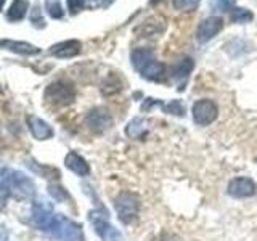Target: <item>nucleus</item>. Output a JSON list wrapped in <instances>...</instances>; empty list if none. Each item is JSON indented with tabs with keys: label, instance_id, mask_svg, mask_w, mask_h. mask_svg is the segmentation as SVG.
Instances as JSON below:
<instances>
[{
	"label": "nucleus",
	"instance_id": "1",
	"mask_svg": "<svg viewBox=\"0 0 257 241\" xmlns=\"http://www.w3.org/2000/svg\"><path fill=\"white\" fill-rule=\"evenodd\" d=\"M0 190L18 199H31L36 195L34 182L26 174L8 167H0Z\"/></svg>",
	"mask_w": 257,
	"mask_h": 241
},
{
	"label": "nucleus",
	"instance_id": "2",
	"mask_svg": "<svg viewBox=\"0 0 257 241\" xmlns=\"http://www.w3.org/2000/svg\"><path fill=\"white\" fill-rule=\"evenodd\" d=\"M45 100L53 106H68L76 100V90L64 80H56L45 88Z\"/></svg>",
	"mask_w": 257,
	"mask_h": 241
},
{
	"label": "nucleus",
	"instance_id": "3",
	"mask_svg": "<svg viewBox=\"0 0 257 241\" xmlns=\"http://www.w3.org/2000/svg\"><path fill=\"white\" fill-rule=\"evenodd\" d=\"M32 222H34L36 227H39L42 231H47L55 236V231L58 228L60 215L55 214L47 204L37 203L32 206Z\"/></svg>",
	"mask_w": 257,
	"mask_h": 241
},
{
	"label": "nucleus",
	"instance_id": "4",
	"mask_svg": "<svg viewBox=\"0 0 257 241\" xmlns=\"http://www.w3.org/2000/svg\"><path fill=\"white\" fill-rule=\"evenodd\" d=\"M116 212L119 215L120 222L132 223L140 212V199L134 193H122L116 198Z\"/></svg>",
	"mask_w": 257,
	"mask_h": 241
},
{
	"label": "nucleus",
	"instance_id": "5",
	"mask_svg": "<svg viewBox=\"0 0 257 241\" xmlns=\"http://www.w3.org/2000/svg\"><path fill=\"white\" fill-rule=\"evenodd\" d=\"M191 112H193V120H195L196 124L207 126L214 123L217 116H219V108H217V104L212 100L203 98L193 104Z\"/></svg>",
	"mask_w": 257,
	"mask_h": 241
},
{
	"label": "nucleus",
	"instance_id": "6",
	"mask_svg": "<svg viewBox=\"0 0 257 241\" xmlns=\"http://www.w3.org/2000/svg\"><path fill=\"white\" fill-rule=\"evenodd\" d=\"M90 222L93 225L95 231L104 239V241H120L122 239V235L119 233V230H116L108 220V214L103 212H92L90 214Z\"/></svg>",
	"mask_w": 257,
	"mask_h": 241
},
{
	"label": "nucleus",
	"instance_id": "7",
	"mask_svg": "<svg viewBox=\"0 0 257 241\" xmlns=\"http://www.w3.org/2000/svg\"><path fill=\"white\" fill-rule=\"evenodd\" d=\"M223 28V20L220 16H211V18L203 20L196 28V40L199 44H206L214 39Z\"/></svg>",
	"mask_w": 257,
	"mask_h": 241
},
{
	"label": "nucleus",
	"instance_id": "8",
	"mask_svg": "<svg viewBox=\"0 0 257 241\" xmlns=\"http://www.w3.org/2000/svg\"><path fill=\"white\" fill-rule=\"evenodd\" d=\"M85 124L88 129L96 134H103L106 132L108 129L112 126V117L111 114L103 108H93L92 111L87 112L85 116Z\"/></svg>",
	"mask_w": 257,
	"mask_h": 241
},
{
	"label": "nucleus",
	"instance_id": "9",
	"mask_svg": "<svg viewBox=\"0 0 257 241\" xmlns=\"http://www.w3.org/2000/svg\"><path fill=\"white\" fill-rule=\"evenodd\" d=\"M55 238H60L61 241H84V231L79 223L60 215V222H58V228L55 231Z\"/></svg>",
	"mask_w": 257,
	"mask_h": 241
},
{
	"label": "nucleus",
	"instance_id": "10",
	"mask_svg": "<svg viewBox=\"0 0 257 241\" xmlns=\"http://www.w3.org/2000/svg\"><path fill=\"white\" fill-rule=\"evenodd\" d=\"M257 193V185L249 177H236L228 183V195L233 198H249Z\"/></svg>",
	"mask_w": 257,
	"mask_h": 241
},
{
	"label": "nucleus",
	"instance_id": "11",
	"mask_svg": "<svg viewBox=\"0 0 257 241\" xmlns=\"http://www.w3.org/2000/svg\"><path fill=\"white\" fill-rule=\"evenodd\" d=\"M80 48H82V44L76 39H71L50 47V55L56 56V58H72V56L80 53Z\"/></svg>",
	"mask_w": 257,
	"mask_h": 241
},
{
	"label": "nucleus",
	"instance_id": "12",
	"mask_svg": "<svg viewBox=\"0 0 257 241\" xmlns=\"http://www.w3.org/2000/svg\"><path fill=\"white\" fill-rule=\"evenodd\" d=\"M0 48H5V50H10L13 53H20V55H39L40 53V48L28 44V42H18V40H10V39H5V40H0Z\"/></svg>",
	"mask_w": 257,
	"mask_h": 241
},
{
	"label": "nucleus",
	"instance_id": "13",
	"mask_svg": "<svg viewBox=\"0 0 257 241\" xmlns=\"http://www.w3.org/2000/svg\"><path fill=\"white\" fill-rule=\"evenodd\" d=\"M28 126H29L31 134L34 135L37 140H48L53 137V129L48 126L45 120L39 119L36 116L28 117Z\"/></svg>",
	"mask_w": 257,
	"mask_h": 241
},
{
	"label": "nucleus",
	"instance_id": "14",
	"mask_svg": "<svg viewBox=\"0 0 257 241\" xmlns=\"http://www.w3.org/2000/svg\"><path fill=\"white\" fill-rule=\"evenodd\" d=\"M64 164H66V167L69 169V171H72L80 177H85V175L90 174V167H88L87 161L80 155H77L76 151L68 153L66 158H64Z\"/></svg>",
	"mask_w": 257,
	"mask_h": 241
},
{
	"label": "nucleus",
	"instance_id": "15",
	"mask_svg": "<svg viewBox=\"0 0 257 241\" xmlns=\"http://www.w3.org/2000/svg\"><path fill=\"white\" fill-rule=\"evenodd\" d=\"M139 72L145 79L158 80V82H161V80H164V77H166V64L158 60H153L148 64H145Z\"/></svg>",
	"mask_w": 257,
	"mask_h": 241
},
{
	"label": "nucleus",
	"instance_id": "16",
	"mask_svg": "<svg viewBox=\"0 0 257 241\" xmlns=\"http://www.w3.org/2000/svg\"><path fill=\"white\" fill-rule=\"evenodd\" d=\"M193 68H195V63H193V60L190 58V56H183L182 60H179L172 66V77L175 80L188 79V76L191 74Z\"/></svg>",
	"mask_w": 257,
	"mask_h": 241
},
{
	"label": "nucleus",
	"instance_id": "17",
	"mask_svg": "<svg viewBox=\"0 0 257 241\" xmlns=\"http://www.w3.org/2000/svg\"><path fill=\"white\" fill-rule=\"evenodd\" d=\"M131 60H132V64L137 71H140L145 64H148L150 61L156 60L155 58V52L150 50V48H135L131 55Z\"/></svg>",
	"mask_w": 257,
	"mask_h": 241
},
{
	"label": "nucleus",
	"instance_id": "18",
	"mask_svg": "<svg viewBox=\"0 0 257 241\" xmlns=\"http://www.w3.org/2000/svg\"><path fill=\"white\" fill-rule=\"evenodd\" d=\"M29 2L28 0H13L10 10L7 12V18L10 21H21L28 13Z\"/></svg>",
	"mask_w": 257,
	"mask_h": 241
},
{
	"label": "nucleus",
	"instance_id": "19",
	"mask_svg": "<svg viewBox=\"0 0 257 241\" xmlns=\"http://www.w3.org/2000/svg\"><path fill=\"white\" fill-rule=\"evenodd\" d=\"M159 23H164L161 18H150L147 20L140 28H137V34H142L143 37H150V36H156L159 32H163L164 28H159Z\"/></svg>",
	"mask_w": 257,
	"mask_h": 241
},
{
	"label": "nucleus",
	"instance_id": "20",
	"mask_svg": "<svg viewBox=\"0 0 257 241\" xmlns=\"http://www.w3.org/2000/svg\"><path fill=\"white\" fill-rule=\"evenodd\" d=\"M120 88H122V82H120L119 76L109 74L106 79H104V82L101 85V93L103 95H114V93L120 92Z\"/></svg>",
	"mask_w": 257,
	"mask_h": 241
},
{
	"label": "nucleus",
	"instance_id": "21",
	"mask_svg": "<svg viewBox=\"0 0 257 241\" xmlns=\"http://www.w3.org/2000/svg\"><path fill=\"white\" fill-rule=\"evenodd\" d=\"M125 134L131 137V139H140V137L145 134V120L140 117L132 119L128 126L125 127Z\"/></svg>",
	"mask_w": 257,
	"mask_h": 241
},
{
	"label": "nucleus",
	"instance_id": "22",
	"mask_svg": "<svg viewBox=\"0 0 257 241\" xmlns=\"http://www.w3.org/2000/svg\"><path fill=\"white\" fill-rule=\"evenodd\" d=\"M230 18H231L233 23L243 24V23H249V21H251L254 18V15H252V12L246 10V8H233Z\"/></svg>",
	"mask_w": 257,
	"mask_h": 241
},
{
	"label": "nucleus",
	"instance_id": "23",
	"mask_svg": "<svg viewBox=\"0 0 257 241\" xmlns=\"http://www.w3.org/2000/svg\"><path fill=\"white\" fill-rule=\"evenodd\" d=\"M164 111L167 114H174V116H185V106L182 104L180 100H172L171 103H167L164 106Z\"/></svg>",
	"mask_w": 257,
	"mask_h": 241
},
{
	"label": "nucleus",
	"instance_id": "24",
	"mask_svg": "<svg viewBox=\"0 0 257 241\" xmlns=\"http://www.w3.org/2000/svg\"><path fill=\"white\" fill-rule=\"evenodd\" d=\"M47 12L48 15L52 16V18L55 20H60L63 18V15H64V10H63V7L60 5V2H56V0H53V2H47Z\"/></svg>",
	"mask_w": 257,
	"mask_h": 241
},
{
	"label": "nucleus",
	"instance_id": "25",
	"mask_svg": "<svg viewBox=\"0 0 257 241\" xmlns=\"http://www.w3.org/2000/svg\"><path fill=\"white\" fill-rule=\"evenodd\" d=\"M199 0H174V7L182 12H191L198 7Z\"/></svg>",
	"mask_w": 257,
	"mask_h": 241
},
{
	"label": "nucleus",
	"instance_id": "26",
	"mask_svg": "<svg viewBox=\"0 0 257 241\" xmlns=\"http://www.w3.org/2000/svg\"><path fill=\"white\" fill-rule=\"evenodd\" d=\"M235 4L236 0H212V8L215 12H230Z\"/></svg>",
	"mask_w": 257,
	"mask_h": 241
},
{
	"label": "nucleus",
	"instance_id": "27",
	"mask_svg": "<svg viewBox=\"0 0 257 241\" xmlns=\"http://www.w3.org/2000/svg\"><path fill=\"white\" fill-rule=\"evenodd\" d=\"M31 23L34 24L36 28H45V21H44V18H42V13H40V8L39 7H36L34 10H32V15H31Z\"/></svg>",
	"mask_w": 257,
	"mask_h": 241
},
{
	"label": "nucleus",
	"instance_id": "28",
	"mask_svg": "<svg viewBox=\"0 0 257 241\" xmlns=\"http://www.w3.org/2000/svg\"><path fill=\"white\" fill-rule=\"evenodd\" d=\"M66 4H68V10H69L71 15L79 13V12L85 7V2H84V0H66Z\"/></svg>",
	"mask_w": 257,
	"mask_h": 241
},
{
	"label": "nucleus",
	"instance_id": "29",
	"mask_svg": "<svg viewBox=\"0 0 257 241\" xmlns=\"http://www.w3.org/2000/svg\"><path fill=\"white\" fill-rule=\"evenodd\" d=\"M48 193H50L52 196H55L56 199H64V198H68V193H66V191H64L63 188H60V187H53V185H52L50 188H48Z\"/></svg>",
	"mask_w": 257,
	"mask_h": 241
},
{
	"label": "nucleus",
	"instance_id": "30",
	"mask_svg": "<svg viewBox=\"0 0 257 241\" xmlns=\"http://www.w3.org/2000/svg\"><path fill=\"white\" fill-rule=\"evenodd\" d=\"M0 241H8V235L2 227H0Z\"/></svg>",
	"mask_w": 257,
	"mask_h": 241
},
{
	"label": "nucleus",
	"instance_id": "31",
	"mask_svg": "<svg viewBox=\"0 0 257 241\" xmlns=\"http://www.w3.org/2000/svg\"><path fill=\"white\" fill-rule=\"evenodd\" d=\"M4 4H5V0H0V8L4 7Z\"/></svg>",
	"mask_w": 257,
	"mask_h": 241
},
{
	"label": "nucleus",
	"instance_id": "32",
	"mask_svg": "<svg viewBox=\"0 0 257 241\" xmlns=\"http://www.w3.org/2000/svg\"><path fill=\"white\" fill-rule=\"evenodd\" d=\"M156 2H159V0H150V4H156Z\"/></svg>",
	"mask_w": 257,
	"mask_h": 241
}]
</instances>
